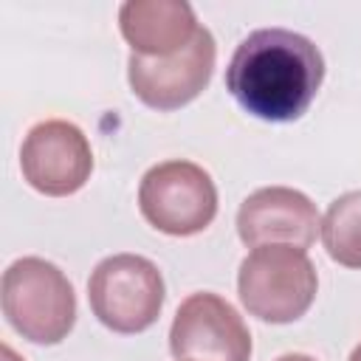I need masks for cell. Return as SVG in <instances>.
<instances>
[{"label":"cell","mask_w":361,"mask_h":361,"mask_svg":"<svg viewBox=\"0 0 361 361\" xmlns=\"http://www.w3.org/2000/svg\"><path fill=\"white\" fill-rule=\"evenodd\" d=\"M324 79V56L313 39L288 28L251 31L231 54L226 90L262 121H296Z\"/></svg>","instance_id":"obj_1"},{"label":"cell","mask_w":361,"mask_h":361,"mask_svg":"<svg viewBox=\"0 0 361 361\" xmlns=\"http://www.w3.org/2000/svg\"><path fill=\"white\" fill-rule=\"evenodd\" d=\"M3 316L34 344H59L76 324V293L68 276L42 257H20L3 271Z\"/></svg>","instance_id":"obj_2"},{"label":"cell","mask_w":361,"mask_h":361,"mask_svg":"<svg viewBox=\"0 0 361 361\" xmlns=\"http://www.w3.org/2000/svg\"><path fill=\"white\" fill-rule=\"evenodd\" d=\"M319 290V274L307 251L293 245L254 248L237 271V293L243 307L271 324L302 319Z\"/></svg>","instance_id":"obj_3"},{"label":"cell","mask_w":361,"mask_h":361,"mask_svg":"<svg viewBox=\"0 0 361 361\" xmlns=\"http://www.w3.org/2000/svg\"><path fill=\"white\" fill-rule=\"evenodd\" d=\"M164 276L158 265L141 254L104 257L87 279V302L93 316L113 333L133 336L152 327L164 307Z\"/></svg>","instance_id":"obj_4"},{"label":"cell","mask_w":361,"mask_h":361,"mask_svg":"<svg viewBox=\"0 0 361 361\" xmlns=\"http://www.w3.org/2000/svg\"><path fill=\"white\" fill-rule=\"evenodd\" d=\"M141 217L169 234L192 237L212 226L217 214V186L212 175L192 161H161L149 166L138 183Z\"/></svg>","instance_id":"obj_5"},{"label":"cell","mask_w":361,"mask_h":361,"mask_svg":"<svg viewBox=\"0 0 361 361\" xmlns=\"http://www.w3.org/2000/svg\"><path fill=\"white\" fill-rule=\"evenodd\" d=\"M20 169L31 189L48 197L79 192L93 172V149L87 135L65 118L34 124L20 147Z\"/></svg>","instance_id":"obj_6"},{"label":"cell","mask_w":361,"mask_h":361,"mask_svg":"<svg viewBox=\"0 0 361 361\" xmlns=\"http://www.w3.org/2000/svg\"><path fill=\"white\" fill-rule=\"evenodd\" d=\"M169 350L178 361H251V333L234 305L200 290L175 310Z\"/></svg>","instance_id":"obj_7"},{"label":"cell","mask_w":361,"mask_h":361,"mask_svg":"<svg viewBox=\"0 0 361 361\" xmlns=\"http://www.w3.org/2000/svg\"><path fill=\"white\" fill-rule=\"evenodd\" d=\"M217 45L206 25L197 28L192 42L172 56H138L127 59V82L133 93L152 110H178L197 99L214 73Z\"/></svg>","instance_id":"obj_8"},{"label":"cell","mask_w":361,"mask_h":361,"mask_svg":"<svg viewBox=\"0 0 361 361\" xmlns=\"http://www.w3.org/2000/svg\"><path fill=\"white\" fill-rule=\"evenodd\" d=\"M316 203L290 186H265L251 192L237 212V234L248 248L293 245L307 251L319 234Z\"/></svg>","instance_id":"obj_9"},{"label":"cell","mask_w":361,"mask_h":361,"mask_svg":"<svg viewBox=\"0 0 361 361\" xmlns=\"http://www.w3.org/2000/svg\"><path fill=\"white\" fill-rule=\"evenodd\" d=\"M118 28L133 54L172 56L192 42L200 25L186 0H127L118 8Z\"/></svg>","instance_id":"obj_10"},{"label":"cell","mask_w":361,"mask_h":361,"mask_svg":"<svg viewBox=\"0 0 361 361\" xmlns=\"http://www.w3.org/2000/svg\"><path fill=\"white\" fill-rule=\"evenodd\" d=\"M319 234L333 262L361 271V189L344 192L327 206Z\"/></svg>","instance_id":"obj_11"},{"label":"cell","mask_w":361,"mask_h":361,"mask_svg":"<svg viewBox=\"0 0 361 361\" xmlns=\"http://www.w3.org/2000/svg\"><path fill=\"white\" fill-rule=\"evenodd\" d=\"M276 361H316V358H310V355H305V353H285V355H279Z\"/></svg>","instance_id":"obj_12"},{"label":"cell","mask_w":361,"mask_h":361,"mask_svg":"<svg viewBox=\"0 0 361 361\" xmlns=\"http://www.w3.org/2000/svg\"><path fill=\"white\" fill-rule=\"evenodd\" d=\"M0 353H3V361H23V358H20L8 344H3V350H0Z\"/></svg>","instance_id":"obj_13"},{"label":"cell","mask_w":361,"mask_h":361,"mask_svg":"<svg viewBox=\"0 0 361 361\" xmlns=\"http://www.w3.org/2000/svg\"><path fill=\"white\" fill-rule=\"evenodd\" d=\"M350 361H361V344H358V347L350 353Z\"/></svg>","instance_id":"obj_14"}]
</instances>
